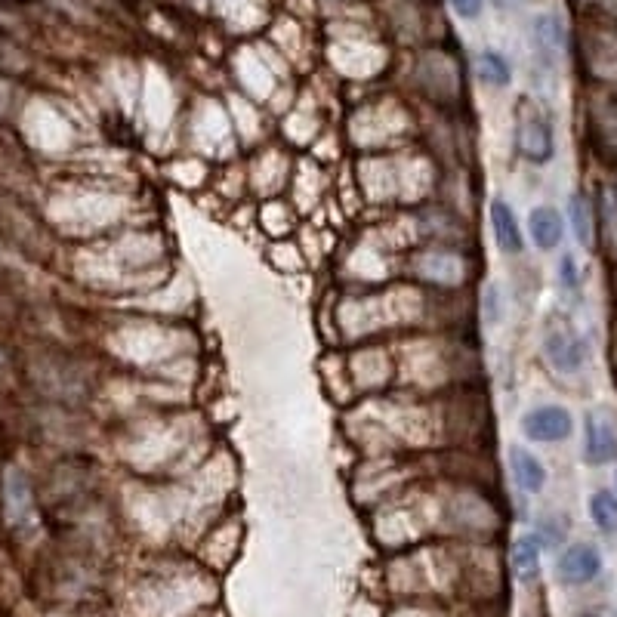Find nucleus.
Masks as SVG:
<instances>
[{"label":"nucleus","mask_w":617,"mask_h":617,"mask_svg":"<svg viewBox=\"0 0 617 617\" xmlns=\"http://www.w3.org/2000/svg\"><path fill=\"white\" fill-rule=\"evenodd\" d=\"M516 145H519V152L534 164H547L556 152L550 121L531 102H522L519 115H516Z\"/></svg>","instance_id":"nucleus-1"},{"label":"nucleus","mask_w":617,"mask_h":617,"mask_svg":"<svg viewBox=\"0 0 617 617\" xmlns=\"http://www.w3.org/2000/svg\"><path fill=\"white\" fill-rule=\"evenodd\" d=\"M574 429V420L565 408L559 405H540L534 411H528L522 417V432L525 439L540 442V445H553V442H565Z\"/></svg>","instance_id":"nucleus-2"},{"label":"nucleus","mask_w":617,"mask_h":617,"mask_svg":"<svg viewBox=\"0 0 617 617\" xmlns=\"http://www.w3.org/2000/svg\"><path fill=\"white\" fill-rule=\"evenodd\" d=\"M556 571H559V580L568 587L590 584V580H596L602 571V556L596 547H590V543H574V547H568L559 556Z\"/></svg>","instance_id":"nucleus-3"},{"label":"nucleus","mask_w":617,"mask_h":617,"mask_svg":"<svg viewBox=\"0 0 617 617\" xmlns=\"http://www.w3.org/2000/svg\"><path fill=\"white\" fill-rule=\"evenodd\" d=\"M584 457L590 466H608L617 460V429L605 414H587Z\"/></svg>","instance_id":"nucleus-4"},{"label":"nucleus","mask_w":617,"mask_h":617,"mask_svg":"<svg viewBox=\"0 0 617 617\" xmlns=\"http://www.w3.org/2000/svg\"><path fill=\"white\" fill-rule=\"evenodd\" d=\"M547 355L553 361V368L571 374V371H580L587 358V343L580 340L571 328H556L547 334Z\"/></svg>","instance_id":"nucleus-5"},{"label":"nucleus","mask_w":617,"mask_h":617,"mask_svg":"<svg viewBox=\"0 0 617 617\" xmlns=\"http://www.w3.org/2000/svg\"><path fill=\"white\" fill-rule=\"evenodd\" d=\"M491 226H494V238H497V244H500L503 253H522L525 238H522L519 220H516L513 207L506 204L503 198H494V201H491Z\"/></svg>","instance_id":"nucleus-6"},{"label":"nucleus","mask_w":617,"mask_h":617,"mask_svg":"<svg viewBox=\"0 0 617 617\" xmlns=\"http://www.w3.org/2000/svg\"><path fill=\"white\" fill-rule=\"evenodd\" d=\"M528 232H531V241L540 247V250H553L562 244V235H565V223L556 207H534L528 213Z\"/></svg>","instance_id":"nucleus-7"},{"label":"nucleus","mask_w":617,"mask_h":617,"mask_svg":"<svg viewBox=\"0 0 617 617\" xmlns=\"http://www.w3.org/2000/svg\"><path fill=\"white\" fill-rule=\"evenodd\" d=\"M4 506H7V516L13 525H28L31 522V488L25 482V476L19 469H10L7 479H4Z\"/></svg>","instance_id":"nucleus-8"},{"label":"nucleus","mask_w":617,"mask_h":617,"mask_svg":"<svg viewBox=\"0 0 617 617\" xmlns=\"http://www.w3.org/2000/svg\"><path fill=\"white\" fill-rule=\"evenodd\" d=\"M510 466H513V476L519 482L522 491L528 494H540L543 485H547V469H543V463L525 451V448H510Z\"/></svg>","instance_id":"nucleus-9"},{"label":"nucleus","mask_w":617,"mask_h":617,"mask_svg":"<svg viewBox=\"0 0 617 617\" xmlns=\"http://www.w3.org/2000/svg\"><path fill=\"white\" fill-rule=\"evenodd\" d=\"M513 571L519 580H534L540 574V540L537 537H519L513 543Z\"/></svg>","instance_id":"nucleus-10"},{"label":"nucleus","mask_w":617,"mask_h":617,"mask_svg":"<svg viewBox=\"0 0 617 617\" xmlns=\"http://www.w3.org/2000/svg\"><path fill=\"white\" fill-rule=\"evenodd\" d=\"M534 44L540 53L559 56L565 47V28L556 16H537L534 19Z\"/></svg>","instance_id":"nucleus-11"},{"label":"nucleus","mask_w":617,"mask_h":617,"mask_svg":"<svg viewBox=\"0 0 617 617\" xmlns=\"http://www.w3.org/2000/svg\"><path fill=\"white\" fill-rule=\"evenodd\" d=\"M476 68H479V78H482L485 84H491V87H506V84H510V78H513L510 62H506V59H503L500 53H494V50H485V53L479 56Z\"/></svg>","instance_id":"nucleus-12"},{"label":"nucleus","mask_w":617,"mask_h":617,"mask_svg":"<svg viewBox=\"0 0 617 617\" xmlns=\"http://www.w3.org/2000/svg\"><path fill=\"white\" fill-rule=\"evenodd\" d=\"M590 516L599 525V531L614 534L617 531V494L611 491H596L590 497Z\"/></svg>","instance_id":"nucleus-13"},{"label":"nucleus","mask_w":617,"mask_h":617,"mask_svg":"<svg viewBox=\"0 0 617 617\" xmlns=\"http://www.w3.org/2000/svg\"><path fill=\"white\" fill-rule=\"evenodd\" d=\"M568 216H571L574 238L584 244V247H593V216H590V207H587L584 195H574V198H571Z\"/></svg>","instance_id":"nucleus-14"},{"label":"nucleus","mask_w":617,"mask_h":617,"mask_svg":"<svg viewBox=\"0 0 617 617\" xmlns=\"http://www.w3.org/2000/svg\"><path fill=\"white\" fill-rule=\"evenodd\" d=\"M482 312H485V321L488 324H497L500 321V290L497 284H488L485 294H482Z\"/></svg>","instance_id":"nucleus-15"},{"label":"nucleus","mask_w":617,"mask_h":617,"mask_svg":"<svg viewBox=\"0 0 617 617\" xmlns=\"http://www.w3.org/2000/svg\"><path fill=\"white\" fill-rule=\"evenodd\" d=\"M482 4L485 0H451V7L460 19H476L482 13Z\"/></svg>","instance_id":"nucleus-16"},{"label":"nucleus","mask_w":617,"mask_h":617,"mask_svg":"<svg viewBox=\"0 0 617 617\" xmlns=\"http://www.w3.org/2000/svg\"><path fill=\"white\" fill-rule=\"evenodd\" d=\"M559 278L565 287H577V263H574L571 253H565L562 263H559Z\"/></svg>","instance_id":"nucleus-17"},{"label":"nucleus","mask_w":617,"mask_h":617,"mask_svg":"<svg viewBox=\"0 0 617 617\" xmlns=\"http://www.w3.org/2000/svg\"><path fill=\"white\" fill-rule=\"evenodd\" d=\"M577 617H602V614H593V611H587V614H577Z\"/></svg>","instance_id":"nucleus-18"},{"label":"nucleus","mask_w":617,"mask_h":617,"mask_svg":"<svg viewBox=\"0 0 617 617\" xmlns=\"http://www.w3.org/2000/svg\"><path fill=\"white\" fill-rule=\"evenodd\" d=\"M494 4H497V7H506V4H510V0H494Z\"/></svg>","instance_id":"nucleus-19"}]
</instances>
